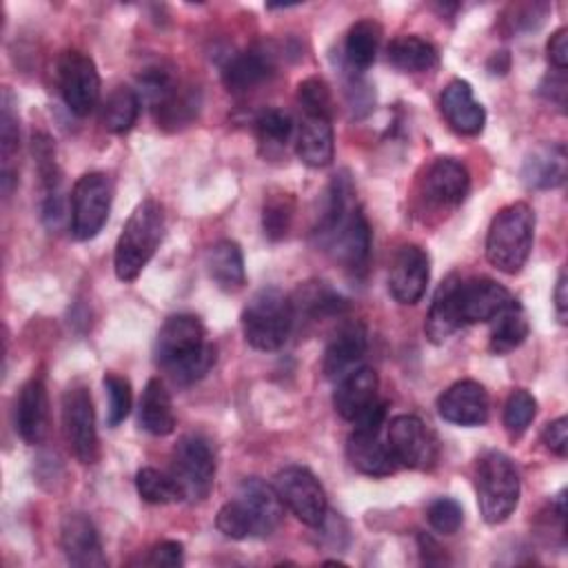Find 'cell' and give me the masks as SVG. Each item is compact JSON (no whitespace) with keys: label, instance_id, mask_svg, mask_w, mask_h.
<instances>
[{"label":"cell","instance_id":"obj_1","mask_svg":"<svg viewBox=\"0 0 568 568\" xmlns=\"http://www.w3.org/2000/svg\"><path fill=\"white\" fill-rule=\"evenodd\" d=\"M313 235L317 244L348 273L359 275L366 271L371 255V226L357 204L355 186L346 171L333 175Z\"/></svg>","mask_w":568,"mask_h":568},{"label":"cell","instance_id":"obj_2","mask_svg":"<svg viewBox=\"0 0 568 568\" xmlns=\"http://www.w3.org/2000/svg\"><path fill=\"white\" fill-rule=\"evenodd\" d=\"M155 364L178 384L189 386L200 382L215 364L217 351L206 339V328L200 317L178 313L164 320L153 346Z\"/></svg>","mask_w":568,"mask_h":568},{"label":"cell","instance_id":"obj_3","mask_svg":"<svg viewBox=\"0 0 568 568\" xmlns=\"http://www.w3.org/2000/svg\"><path fill=\"white\" fill-rule=\"evenodd\" d=\"M164 235V213L160 202H140L115 242L113 268L120 282H133L155 255Z\"/></svg>","mask_w":568,"mask_h":568},{"label":"cell","instance_id":"obj_4","mask_svg":"<svg viewBox=\"0 0 568 568\" xmlns=\"http://www.w3.org/2000/svg\"><path fill=\"white\" fill-rule=\"evenodd\" d=\"M535 211L526 202L504 206L486 233V260L506 275H517L532 251Z\"/></svg>","mask_w":568,"mask_h":568},{"label":"cell","instance_id":"obj_5","mask_svg":"<svg viewBox=\"0 0 568 568\" xmlns=\"http://www.w3.org/2000/svg\"><path fill=\"white\" fill-rule=\"evenodd\" d=\"M295 317L288 295L275 286H264L251 295L242 311V333L255 351H277L286 344Z\"/></svg>","mask_w":568,"mask_h":568},{"label":"cell","instance_id":"obj_6","mask_svg":"<svg viewBox=\"0 0 568 568\" xmlns=\"http://www.w3.org/2000/svg\"><path fill=\"white\" fill-rule=\"evenodd\" d=\"M477 506L486 524L506 521L519 504V473L515 462L501 450H488L479 457L475 470Z\"/></svg>","mask_w":568,"mask_h":568},{"label":"cell","instance_id":"obj_7","mask_svg":"<svg viewBox=\"0 0 568 568\" xmlns=\"http://www.w3.org/2000/svg\"><path fill=\"white\" fill-rule=\"evenodd\" d=\"M384 419H386V404L379 402L371 415H366L355 424L353 433L346 439V457L351 466L362 475L386 477L399 468L386 437H382Z\"/></svg>","mask_w":568,"mask_h":568},{"label":"cell","instance_id":"obj_8","mask_svg":"<svg viewBox=\"0 0 568 568\" xmlns=\"http://www.w3.org/2000/svg\"><path fill=\"white\" fill-rule=\"evenodd\" d=\"M113 200L111 178L102 171H89L78 178L71 191L69 226L75 240L95 237L109 220Z\"/></svg>","mask_w":568,"mask_h":568},{"label":"cell","instance_id":"obj_9","mask_svg":"<svg viewBox=\"0 0 568 568\" xmlns=\"http://www.w3.org/2000/svg\"><path fill=\"white\" fill-rule=\"evenodd\" d=\"M273 488L277 490L282 504L306 526L322 528L328 515V499L320 479L304 466H286L275 479Z\"/></svg>","mask_w":568,"mask_h":568},{"label":"cell","instance_id":"obj_10","mask_svg":"<svg viewBox=\"0 0 568 568\" xmlns=\"http://www.w3.org/2000/svg\"><path fill=\"white\" fill-rule=\"evenodd\" d=\"M171 475L180 484L184 499L204 501L215 481V457L209 442L200 435L180 437L171 455Z\"/></svg>","mask_w":568,"mask_h":568},{"label":"cell","instance_id":"obj_11","mask_svg":"<svg viewBox=\"0 0 568 568\" xmlns=\"http://www.w3.org/2000/svg\"><path fill=\"white\" fill-rule=\"evenodd\" d=\"M62 433L73 457L89 466L98 462V430H95V410L89 395V388L73 384L62 395Z\"/></svg>","mask_w":568,"mask_h":568},{"label":"cell","instance_id":"obj_12","mask_svg":"<svg viewBox=\"0 0 568 568\" xmlns=\"http://www.w3.org/2000/svg\"><path fill=\"white\" fill-rule=\"evenodd\" d=\"M55 73L67 109L80 118L89 115L100 100V73L95 62L87 53L69 49L58 58Z\"/></svg>","mask_w":568,"mask_h":568},{"label":"cell","instance_id":"obj_13","mask_svg":"<svg viewBox=\"0 0 568 568\" xmlns=\"http://www.w3.org/2000/svg\"><path fill=\"white\" fill-rule=\"evenodd\" d=\"M386 442L399 466L428 470L437 462V439L415 415H397L386 428Z\"/></svg>","mask_w":568,"mask_h":568},{"label":"cell","instance_id":"obj_14","mask_svg":"<svg viewBox=\"0 0 568 568\" xmlns=\"http://www.w3.org/2000/svg\"><path fill=\"white\" fill-rule=\"evenodd\" d=\"M470 189V173L457 158H435L419 182L422 200L433 209H455Z\"/></svg>","mask_w":568,"mask_h":568},{"label":"cell","instance_id":"obj_15","mask_svg":"<svg viewBox=\"0 0 568 568\" xmlns=\"http://www.w3.org/2000/svg\"><path fill=\"white\" fill-rule=\"evenodd\" d=\"M430 280L428 253L417 244H404L395 253L388 271V293L395 302L413 306L417 304Z\"/></svg>","mask_w":568,"mask_h":568},{"label":"cell","instance_id":"obj_16","mask_svg":"<svg viewBox=\"0 0 568 568\" xmlns=\"http://www.w3.org/2000/svg\"><path fill=\"white\" fill-rule=\"evenodd\" d=\"M513 302L510 291L490 277L459 280L457 284V311L462 326L490 322Z\"/></svg>","mask_w":568,"mask_h":568},{"label":"cell","instance_id":"obj_17","mask_svg":"<svg viewBox=\"0 0 568 568\" xmlns=\"http://www.w3.org/2000/svg\"><path fill=\"white\" fill-rule=\"evenodd\" d=\"M233 499L248 519L251 537H268L284 517V504L277 490L260 477H246Z\"/></svg>","mask_w":568,"mask_h":568},{"label":"cell","instance_id":"obj_18","mask_svg":"<svg viewBox=\"0 0 568 568\" xmlns=\"http://www.w3.org/2000/svg\"><path fill=\"white\" fill-rule=\"evenodd\" d=\"M437 413L455 426H481L490 415L486 388L475 379H459L437 397Z\"/></svg>","mask_w":568,"mask_h":568},{"label":"cell","instance_id":"obj_19","mask_svg":"<svg viewBox=\"0 0 568 568\" xmlns=\"http://www.w3.org/2000/svg\"><path fill=\"white\" fill-rule=\"evenodd\" d=\"M368 348V333L359 320H344L331 335L322 371L328 379H342L346 373L359 368Z\"/></svg>","mask_w":568,"mask_h":568},{"label":"cell","instance_id":"obj_20","mask_svg":"<svg viewBox=\"0 0 568 568\" xmlns=\"http://www.w3.org/2000/svg\"><path fill=\"white\" fill-rule=\"evenodd\" d=\"M379 379L371 366H359L337 379L333 390V406L337 415L346 422L357 424L366 415H371L379 399H377Z\"/></svg>","mask_w":568,"mask_h":568},{"label":"cell","instance_id":"obj_21","mask_svg":"<svg viewBox=\"0 0 568 568\" xmlns=\"http://www.w3.org/2000/svg\"><path fill=\"white\" fill-rule=\"evenodd\" d=\"M60 546L71 566L104 568L106 557L95 524L84 513H67L60 521Z\"/></svg>","mask_w":568,"mask_h":568},{"label":"cell","instance_id":"obj_22","mask_svg":"<svg viewBox=\"0 0 568 568\" xmlns=\"http://www.w3.org/2000/svg\"><path fill=\"white\" fill-rule=\"evenodd\" d=\"M568 173V155L561 142H541L532 146L521 162V182L528 189L548 191L557 189L566 182Z\"/></svg>","mask_w":568,"mask_h":568},{"label":"cell","instance_id":"obj_23","mask_svg":"<svg viewBox=\"0 0 568 568\" xmlns=\"http://www.w3.org/2000/svg\"><path fill=\"white\" fill-rule=\"evenodd\" d=\"M439 106L453 131L462 135H479L484 131L486 111L481 102L475 100L473 87L466 80H450L442 91Z\"/></svg>","mask_w":568,"mask_h":568},{"label":"cell","instance_id":"obj_24","mask_svg":"<svg viewBox=\"0 0 568 568\" xmlns=\"http://www.w3.org/2000/svg\"><path fill=\"white\" fill-rule=\"evenodd\" d=\"M288 300H291L293 317L304 322H322V320L342 317L348 313V300L339 295L324 280L302 282Z\"/></svg>","mask_w":568,"mask_h":568},{"label":"cell","instance_id":"obj_25","mask_svg":"<svg viewBox=\"0 0 568 568\" xmlns=\"http://www.w3.org/2000/svg\"><path fill=\"white\" fill-rule=\"evenodd\" d=\"M16 430L18 435L36 446L47 437L49 430V395L42 379L31 377L16 402Z\"/></svg>","mask_w":568,"mask_h":568},{"label":"cell","instance_id":"obj_26","mask_svg":"<svg viewBox=\"0 0 568 568\" xmlns=\"http://www.w3.org/2000/svg\"><path fill=\"white\" fill-rule=\"evenodd\" d=\"M275 71L273 55L262 49H244L233 55L222 67V82L231 93H246L262 82H266Z\"/></svg>","mask_w":568,"mask_h":568},{"label":"cell","instance_id":"obj_27","mask_svg":"<svg viewBox=\"0 0 568 568\" xmlns=\"http://www.w3.org/2000/svg\"><path fill=\"white\" fill-rule=\"evenodd\" d=\"M459 275L450 273L435 291L428 315H426V337L433 344H442L446 342L455 331L462 328V320H459V311H457V284H459Z\"/></svg>","mask_w":568,"mask_h":568},{"label":"cell","instance_id":"obj_28","mask_svg":"<svg viewBox=\"0 0 568 568\" xmlns=\"http://www.w3.org/2000/svg\"><path fill=\"white\" fill-rule=\"evenodd\" d=\"M18 151H20V126H18V109L16 98L9 89L2 91L0 100V182L4 197L11 195L16 178H18Z\"/></svg>","mask_w":568,"mask_h":568},{"label":"cell","instance_id":"obj_29","mask_svg":"<svg viewBox=\"0 0 568 568\" xmlns=\"http://www.w3.org/2000/svg\"><path fill=\"white\" fill-rule=\"evenodd\" d=\"M295 151H297V158L311 169L328 166L335 155V138H333L331 118L304 115V122L297 133Z\"/></svg>","mask_w":568,"mask_h":568},{"label":"cell","instance_id":"obj_30","mask_svg":"<svg viewBox=\"0 0 568 568\" xmlns=\"http://www.w3.org/2000/svg\"><path fill=\"white\" fill-rule=\"evenodd\" d=\"M204 266L213 284L226 293H235L246 282L244 255L237 242L233 240H217L211 244L204 257Z\"/></svg>","mask_w":568,"mask_h":568},{"label":"cell","instance_id":"obj_31","mask_svg":"<svg viewBox=\"0 0 568 568\" xmlns=\"http://www.w3.org/2000/svg\"><path fill=\"white\" fill-rule=\"evenodd\" d=\"M138 422L146 433H151L155 437H164V435L173 433V428H175L173 402H171V395L162 379L151 377L146 382L142 397H140Z\"/></svg>","mask_w":568,"mask_h":568},{"label":"cell","instance_id":"obj_32","mask_svg":"<svg viewBox=\"0 0 568 568\" xmlns=\"http://www.w3.org/2000/svg\"><path fill=\"white\" fill-rule=\"evenodd\" d=\"M386 55L388 62L404 73H426L439 64V53L435 44L415 33L397 36L395 40H390Z\"/></svg>","mask_w":568,"mask_h":568},{"label":"cell","instance_id":"obj_33","mask_svg":"<svg viewBox=\"0 0 568 568\" xmlns=\"http://www.w3.org/2000/svg\"><path fill=\"white\" fill-rule=\"evenodd\" d=\"M490 322H493V328H490L488 351L493 355H506V353L519 348L526 342L528 331H530L528 320H526V311H524V306L515 297Z\"/></svg>","mask_w":568,"mask_h":568},{"label":"cell","instance_id":"obj_34","mask_svg":"<svg viewBox=\"0 0 568 568\" xmlns=\"http://www.w3.org/2000/svg\"><path fill=\"white\" fill-rule=\"evenodd\" d=\"M379 40H382V27L375 20L364 18L348 29L344 40V60L353 73H362L375 62Z\"/></svg>","mask_w":568,"mask_h":568},{"label":"cell","instance_id":"obj_35","mask_svg":"<svg viewBox=\"0 0 568 568\" xmlns=\"http://www.w3.org/2000/svg\"><path fill=\"white\" fill-rule=\"evenodd\" d=\"M140 106H142V100L135 89H129V87L113 89L102 104V113H100L102 126L115 135L131 131V126L140 115Z\"/></svg>","mask_w":568,"mask_h":568},{"label":"cell","instance_id":"obj_36","mask_svg":"<svg viewBox=\"0 0 568 568\" xmlns=\"http://www.w3.org/2000/svg\"><path fill=\"white\" fill-rule=\"evenodd\" d=\"M197 109H200V93L193 87H182L178 82V87L153 111H155L158 126L175 131L193 122L197 115Z\"/></svg>","mask_w":568,"mask_h":568},{"label":"cell","instance_id":"obj_37","mask_svg":"<svg viewBox=\"0 0 568 568\" xmlns=\"http://www.w3.org/2000/svg\"><path fill=\"white\" fill-rule=\"evenodd\" d=\"M135 488H138V495L146 504H155V506L178 504L184 499V493H182L180 484L175 481V477L171 473H162L151 466L138 470Z\"/></svg>","mask_w":568,"mask_h":568},{"label":"cell","instance_id":"obj_38","mask_svg":"<svg viewBox=\"0 0 568 568\" xmlns=\"http://www.w3.org/2000/svg\"><path fill=\"white\" fill-rule=\"evenodd\" d=\"M293 215H295V200L291 193H284V191L268 193L264 197V206H262L264 235L273 242L286 237V233L291 231V224H293Z\"/></svg>","mask_w":568,"mask_h":568},{"label":"cell","instance_id":"obj_39","mask_svg":"<svg viewBox=\"0 0 568 568\" xmlns=\"http://www.w3.org/2000/svg\"><path fill=\"white\" fill-rule=\"evenodd\" d=\"M537 415V399L526 388H515L504 404V428L510 437H521Z\"/></svg>","mask_w":568,"mask_h":568},{"label":"cell","instance_id":"obj_40","mask_svg":"<svg viewBox=\"0 0 568 568\" xmlns=\"http://www.w3.org/2000/svg\"><path fill=\"white\" fill-rule=\"evenodd\" d=\"M255 133L266 146H284L293 133V118L275 106L262 109L255 118Z\"/></svg>","mask_w":568,"mask_h":568},{"label":"cell","instance_id":"obj_41","mask_svg":"<svg viewBox=\"0 0 568 568\" xmlns=\"http://www.w3.org/2000/svg\"><path fill=\"white\" fill-rule=\"evenodd\" d=\"M297 102L304 115L333 118V93L324 78L311 75L297 84Z\"/></svg>","mask_w":568,"mask_h":568},{"label":"cell","instance_id":"obj_42","mask_svg":"<svg viewBox=\"0 0 568 568\" xmlns=\"http://www.w3.org/2000/svg\"><path fill=\"white\" fill-rule=\"evenodd\" d=\"M104 390L109 395V408H106V424L111 428H115L118 424H122L129 413H131V404H133V393H131V384L126 377L118 375V373H106L104 379Z\"/></svg>","mask_w":568,"mask_h":568},{"label":"cell","instance_id":"obj_43","mask_svg":"<svg viewBox=\"0 0 568 568\" xmlns=\"http://www.w3.org/2000/svg\"><path fill=\"white\" fill-rule=\"evenodd\" d=\"M428 524L442 535H455L464 524V510L453 497H437L426 510Z\"/></svg>","mask_w":568,"mask_h":568},{"label":"cell","instance_id":"obj_44","mask_svg":"<svg viewBox=\"0 0 568 568\" xmlns=\"http://www.w3.org/2000/svg\"><path fill=\"white\" fill-rule=\"evenodd\" d=\"M146 566H162V568H178L184 564V546L180 541L166 539L155 544L144 559Z\"/></svg>","mask_w":568,"mask_h":568},{"label":"cell","instance_id":"obj_45","mask_svg":"<svg viewBox=\"0 0 568 568\" xmlns=\"http://www.w3.org/2000/svg\"><path fill=\"white\" fill-rule=\"evenodd\" d=\"M546 16V4H524L513 7V18H506L510 31H530L541 24Z\"/></svg>","mask_w":568,"mask_h":568},{"label":"cell","instance_id":"obj_46","mask_svg":"<svg viewBox=\"0 0 568 568\" xmlns=\"http://www.w3.org/2000/svg\"><path fill=\"white\" fill-rule=\"evenodd\" d=\"M541 442L546 444L548 450H552L555 455L564 457L568 450V419L566 417H557L552 422H548L541 430Z\"/></svg>","mask_w":568,"mask_h":568},{"label":"cell","instance_id":"obj_47","mask_svg":"<svg viewBox=\"0 0 568 568\" xmlns=\"http://www.w3.org/2000/svg\"><path fill=\"white\" fill-rule=\"evenodd\" d=\"M546 51H548V60L550 64L557 69V71H564L566 64H568V31L561 27L557 29L548 44H546Z\"/></svg>","mask_w":568,"mask_h":568},{"label":"cell","instance_id":"obj_48","mask_svg":"<svg viewBox=\"0 0 568 568\" xmlns=\"http://www.w3.org/2000/svg\"><path fill=\"white\" fill-rule=\"evenodd\" d=\"M555 311H557V320L559 324H566L568 317V282H566V271H559L557 284H555Z\"/></svg>","mask_w":568,"mask_h":568},{"label":"cell","instance_id":"obj_49","mask_svg":"<svg viewBox=\"0 0 568 568\" xmlns=\"http://www.w3.org/2000/svg\"><path fill=\"white\" fill-rule=\"evenodd\" d=\"M552 506H555V513H557V517L564 521V517H566V490H559V493L555 495V501H552Z\"/></svg>","mask_w":568,"mask_h":568}]
</instances>
